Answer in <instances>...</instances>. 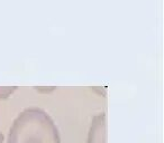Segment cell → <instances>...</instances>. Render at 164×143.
I'll return each mask as SVG.
<instances>
[{"label":"cell","mask_w":164,"mask_h":143,"mask_svg":"<svg viewBox=\"0 0 164 143\" xmlns=\"http://www.w3.org/2000/svg\"><path fill=\"white\" fill-rule=\"evenodd\" d=\"M8 143H61L52 119L41 110H27L10 129Z\"/></svg>","instance_id":"cell-1"},{"label":"cell","mask_w":164,"mask_h":143,"mask_svg":"<svg viewBox=\"0 0 164 143\" xmlns=\"http://www.w3.org/2000/svg\"><path fill=\"white\" fill-rule=\"evenodd\" d=\"M88 143H106V121L103 114L95 117L89 132Z\"/></svg>","instance_id":"cell-2"}]
</instances>
